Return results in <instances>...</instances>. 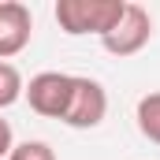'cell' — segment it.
<instances>
[{
    "instance_id": "obj_1",
    "label": "cell",
    "mask_w": 160,
    "mask_h": 160,
    "mask_svg": "<svg viewBox=\"0 0 160 160\" xmlns=\"http://www.w3.org/2000/svg\"><path fill=\"white\" fill-rule=\"evenodd\" d=\"M123 8H127V0H60L52 15H56L60 30L71 38H82V34L104 38L123 19Z\"/></svg>"
},
{
    "instance_id": "obj_2",
    "label": "cell",
    "mask_w": 160,
    "mask_h": 160,
    "mask_svg": "<svg viewBox=\"0 0 160 160\" xmlns=\"http://www.w3.org/2000/svg\"><path fill=\"white\" fill-rule=\"evenodd\" d=\"M71 89H75V75H63V71H41L30 78V86H22L30 108L45 119H63L71 104Z\"/></svg>"
},
{
    "instance_id": "obj_3",
    "label": "cell",
    "mask_w": 160,
    "mask_h": 160,
    "mask_svg": "<svg viewBox=\"0 0 160 160\" xmlns=\"http://www.w3.org/2000/svg\"><path fill=\"white\" fill-rule=\"evenodd\" d=\"M153 38V15L142 8V4H127L123 8V19L101 38L104 45V52H112V56H134V52H142L145 45Z\"/></svg>"
},
{
    "instance_id": "obj_4",
    "label": "cell",
    "mask_w": 160,
    "mask_h": 160,
    "mask_svg": "<svg viewBox=\"0 0 160 160\" xmlns=\"http://www.w3.org/2000/svg\"><path fill=\"white\" fill-rule=\"evenodd\" d=\"M104 116H108V93H104V86L97 78H78L75 75L71 104H67V112H63L60 123H67L75 130H89V127H101Z\"/></svg>"
},
{
    "instance_id": "obj_5",
    "label": "cell",
    "mask_w": 160,
    "mask_h": 160,
    "mask_svg": "<svg viewBox=\"0 0 160 160\" xmlns=\"http://www.w3.org/2000/svg\"><path fill=\"white\" fill-rule=\"evenodd\" d=\"M34 34V15L26 4L19 0H0V60L8 63L11 56H19Z\"/></svg>"
},
{
    "instance_id": "obj_6",
    "label": "cell",
    "mask_w": 160,
    "mask_h": 160,
    "mask_svg": "<svg viewBox=\"0 0 160 160\" xmlns=\"http://www.w3.org/2000/svg\"><path fill=\"white\" fill-rule=\"evenodd\" d=\"M134 119H138L142 138H149L153 145H160V93H145V97L138 101Z\"/></svg>"
},
{
    "instance_id": "obj_7",
    "label": "cell",
    "mask_w": 160,
    "mask_h": 160,
    "mask_svg": "<svg viewBox=\"0 0 160 160\" xmlns=\"http://www.w3.org/2000/svg\"><path fill=\"white\" fill-rule=\"evenodd\" d=\"M19 97H22V75H19V67L0 60V112L11 108Z\"/></svg>"
},
{
    "instance_id": "obj_8",
    "label": "cell",
    "mask_w": 160,
    "mask_h": 160,
    "mask_svg": "<svg viewBox=\"0 0 160 160\" xmlns=\"http://www.w3.org/2000/svg\"><path fill=\"white\" fill-rule=\"evenodd\" d=\"M8 160H56V153L48 142H19Z\"/></svg>"
},
{
    "instance_id": "obj_9",
    "label": "cell",
    "mask_w": 160,
    "mask_h": 160,
    "mask_svg": "<svg viewBox=\"0 0 160 160\" xmlns=\"http://www.w3.org/2000/svg\"><path fill=\"white\" fill-rule=\"evenodd\" d=\"M11 149H15V138H11V123L0 119V160L11 157Z\"/></svg>"
}]
</instances>
